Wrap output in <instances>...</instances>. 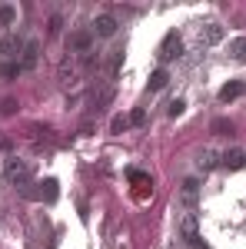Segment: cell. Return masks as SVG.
Returning a JSON list of instances; mask_svg holds the SVG:
<instances>
[{"label":"cell","mask_w":246,"mask_h":249,"mask_svg":"<svg viewBox=\"0 0 246 249\" xmlns=\"http://www.w3.org/2000/svg\"><path fill=\"white\" fill-rule=\"evenodd\" d=\"M120 63H123V50L116 47V50H110V73H116V70H120Z\"/></svg>","instance_id":"18"},{"label":"cell","mask_w":246,"mask_h":249,"mask_svg":"<svg viewBox=\"0 0 246 249\" xmlns=\"http://www.w3.org/2000/svg\"><path fill=\"white\" fill-rule=\"evenodd\" d=\"M180 236L187 239V246L200 239V226H196V216H193V213H187V216L180 219Z\"/></svg>","instance_id":"8"},{"label":"cell","mask_w":246,"mask_h":249,"mask_svg":"<svg viewBox=\"0 0 246 249\" xmlns=\"http://www.w3.org/2000/svg\"><path fill=\"white\" fill-rule=\"evenodd\" d=\"M180 53H183V40H180V34H176V30H170V34L163 37V43H160L156 57H160V63H170V60H176Z\"/></svg>","instance_id":"3"},{"label":"cell","mask_w":246,"mask_h":249,"mask_svg":"<svg viewBox=\"0 0 246 249\" xmlns=\"http://www.w3.org/2000/svg\"><path fill=\"white\" fill-rule=\"evenodd\" d=\"M243 93H246V83H243V80H229L227 87L220 90V100L229 103V100H236V96H243Z\"/></svg>","instance_id":"10"},{"label":"cell","mask_w":246,"mask_h":249,"mask_svg":"<svg viewBox=\"0 0 246 249\" xmlns=\"http://www.w3.org/2000/svg\"><path fill=\"white\" fill-rule=\"evenodd\" d=\"M183 110H187V103H183V100H173L170 107H167V113H170L173 120H176V116H183Z\"/></svg>","instance_id":"19"},{"label":"cell","mask_w":246,"mask_h":249,"mask_svg":"<svg viewBox=\"0 0 246 249\" xmlns=\"http://www.w3.org/2000/svg\"><path fill=\"white\" fill-rule=\"evenodd\" d=\"M196 163H200V170H213V166H220V156L213 153V150H203Z\"/></svg>","instance_id":"14"},{"label":"cell","mask_w":246,"mask_h":249,"mask_svg":"<svg viewBox=\"0 0 246 249\" xmlns=\"http://www.w3.org/2000/svg\"><path fill=\"white\" fill-rule=\"evenodd\" d=\"M23 47H27V40H20L17 34H7L0 40V63H20Z\"/></svg>","instance_id":"2"},{"label":"cell","mask_w":246,"mask_h":249,"mask_svg":"<svg viewBox=\"0 0 246 249\" xmlns=\"http://www.w3.org/2000/svg\"><path fill=\"white\" fill-rule=\"evenodd\" d=\"M14 20H17V10L10 3H0V27H14Z\"/></svg>","instance_id":"15"},{"label":"cell","mask_w":246,"mask_h":249,"mask_svg":"<svg viewBox=\"0 0 246 249\" xmlns=\"http://www.w3.org/2000/svg\"><path fill=\"white\" fill-rule=\"evenodd\" d=\"M127 176H130L133 183H150V176H147V173H143V170H130V173H127Z\"/></svg>","instance_id":"21"},{"label":"cell","mask_w":246,"mask_h":249,"mask_svg":"<svg viewBox=\"0 0 246 249\" xmlns=\"http://www.w3.org/2000/svg\"><path fill=\"white\" fill-rule=\"evenodd\" d=\"M196 199H200V183L196 179H183V186H180V203L183 206H196Z\"/></svg>","instance_id":"7"},{"label":"cell","mask_w":246,"mask_h":249,"mask_svg":"<svg viewBox=\"0 0 246 249\" xmlns=\"http://www.w3.org/2000/svg\"><path fill=\"white\" fill-rule=\"evenodd\" d=\"M3 179H7L10 186H27V183H30V166H27L23 160H7V163H3Z\"/></svg>","instance_id":"1"},{"label":"cell","mask_w":246,"mask_h":249,"mask_svg":"<svg viewBox=\"0 0 246 249\" xmlns=\"http://www.w3.org/2000/svg\"><path fill=\"white\" fill-rule=\"evenodd\" d=\"M167 80H170L167 70H153V73H150V90H163V87H167Z\"/></svg>","instance_id":"16"},{"label":"cell","mask_w":246,"mask_h":249,"mask_svg":"<svg viewBox=\"0 0 246 249\" xmlns=\"http://www.w3.org/2000/svg\"><path fill=\"white\" fill-rule=\"evenodd\" d=\"M130 123H133V126H143V123H147V113H143V110H133V113H130Z\"/></svg>","instance_id":"22"},{"label":"cell","mask_w":246,"mask_h":249,"mask_svg":"<svg viewBox=\"0 0 246 249\" xmlns=\"http://www.w3.org/2000/svg\"><path fill=\"white\" fill-rule=\"evenodd\" d=\"M40 60V43L37 40H27V47H23V53H20V70L27 73V70H34Z\"/></svg>","instance_id":"6"},{"label":"cell","mask_w":246,"mask_h":249,"mask_svg":"<svg viewBox=\"0 0 246 249\" xmlns=\"http://www.w3.org/2000/svg\"><path fill=\"white\" fill-rule=\"evenodd\" d=\"M57 196H60V183H57V179H43V183H40V199L54 203Z\"/></svg>","instance_id":"13"},{"label":"cell","mask_w":246,"mask_h":249,"mask_svg":"<svg viewBox=\"0 0 246 249\" xmlns=\"http://www.w3.org/2000/svg\"><path fill=\"white\" fill-rule=\"evenodd\" d=\"M90 47H94V34H90V30H76V34H70V50H76V53H90Z\"/></svg>","instance_id":"9"},{"label":"cell","mask_w":246,"mask_h":249,"mask_svg":"<svg viewBox=\"0 0 246 249\" xmlns=\"http://www.w3.org/2000/svg\"><path fill=\"white\" fill-rule=\"evenodd\" d=\"M127 126H130V120H127V116H114V123H110V130H114V133H123Z\"/></svg>","instance_id":"20"},{"label":"cell","mask_w":246,"mask_h":249,"mask_svg":"<svg viewBox=\"0 0 246 249\" xmlns=\"http://www.w3.org/2000/svg\"><path fill=\"white\" fill-rule=\"evenodd\" d=\"M213 133H233V120H213Z\"/></svg>","instance_id":"17"},{"label":"cell","mask_w":246,"mask_h":249,"mask_svg":"<svg viewBox=\"0 0 246 249\" xmlns=\"http://www.w3.org/2000/svg\"><path fill=\"white\" fill-rule=\"evenodd\" d=\"M223 40V27L220 23H203L200 30H196V43L200 47H216Z\"/></svg>","instance_id":"5"},{"label":"cell","mask_w":246,"mask_h":249,"mask_svg":"<svg viewBox=\"0 0 246 249\" xmlns=\"http://www.w3.org/2000/svg\"><path fill=\"white\" fill-rule=\"evenodd\" d=\"M220 163H223L227 170H240V166H246V153L243 150H227V153L220 156Z\"/></svg>","instance_id":"11"},{"label":"cell","mask_w":246,"mask_h":249,"mask_svg":"<svg viewBox=\"0 0 246 249\" xmlns=\"http://www.w3.org/2000/svg\"><path fill=\"white\" fill-rule=\"evenodd\" d=\"M229 60H236V63H246V37L229 40Z\"/></svg>","instance_id":"12"},{"label":"cell","mask_w":246,"mask_h":249,"mask_svg":"<svg viewBox=\"0 0 246 249\" xmlns=\"http://www.w3.org/2000/svg\"><path fill=\"white\" fill-rule=\"evenodd\" d=\"M116 27H120V23H116V17H114V14H100V17L94 20V27H90V34H94V37L110 40V37L116 34Z\"/></svg>","instance_id":"4"},{"label":"cell","mask_w":246,"mask_h":249,"mask_svg":"<svg viewBox=\"0 0 246 249\" xmlns=\"http://www.w3.org/2000/svg\"><path fill=\"white\" fill-rule=\"evenodd\" d=\"M189 249H209V246L203 243V239H196V243H189Z\"/></svg>","instance_id":"23"}]
</instances>
